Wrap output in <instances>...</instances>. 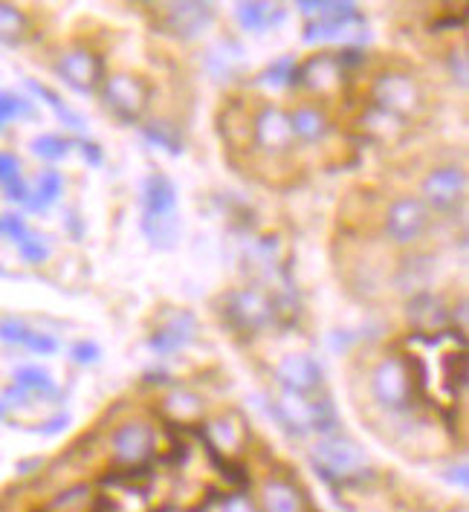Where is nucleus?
<instances>
[{
  "instance_id": "24",
  "label": "nucleus",
  "mask_w": 469,
  "mask_h": 512,
  "mask_svg": "<svg viewBox=\"0 0 469 512\" xmlns=\"http://www.w3.org/2000/svg\"><path fill=\"white\" fill-rule=\"evenodd\" d=\"M241 67H244V50H241V44H238V41L223 38L218 47H212V50H209V70H212L218 79H229V76H235Z\"/></svg>"
},
{
  "instance_id": "25",
  "label": "nucleus",
  "mask_w": 469,
  "mask_h": 512,
  "mask_svg": "<svg viewBox=\"0 0 469 512\" xmlns=\"http://www.w3.org/2000/svg\"><path fill=\"white\" fill-rule=\"evenodd\" d=\"M142 136H145L154 148H163L171 157L183 154V134H180V128H177L174 122H168V119H151V122H145V125H142Z\"/></svg>"
},
{
  "instance_id": "44",
  "label": "nucleus",
  "mask_w": 469,
  "mask_h": 512,
  "mask_svg": "<svg viewBox=\"0 0 469 512\" xmlns=\"http://www.w3.org/2000/svg\"><path fill=\"white\" fill-rule=\"evenodd\" d=\"M67 423H70V417H67V414H58V417H50V420H47L44 426H38L35 432H38V434H56V432H61V429H67Z\"/></svg>"
},
{
  "instance_id": "34",
  "label": "nucleus",
  "mask_w": 469,
  "mask_h": 512,
  "mask_svg": "<svg viewBox=\"0 0 469 512\" xmlns=\"http://www.w3.org/2000/svg\"><path fill=\"white\" fill-rule=\"evenodd\" d=\"M32 327L18 319H0V342H9V345H27Z\"/></svg>"
},
{
  "instance_id": "35",
  "label": "nucleus",
  "mask_w": 469,
  "mask_h": 512,
  "mask_svg": "<svg viewBox=\"0 0 469 512\" xmlns=\"http://www.w3.org/2000/svg\"><path fill=\"white\" fill-rule=\"evenodd\" d=\"M206 512H258V510H255V504L249 501L247 492H232V495L221 498L212 510H206Z\"/></svg>"
},
{
  "instance_id": "33",
  "label": "nucleus",
  "mask_w": 469,
  "mask_h": 512,
  "mask_svg": "<svg viewBox=\"0 0 469 512\" xmlns=\"http://www.w3.org/2000/svg\"><path fill=\"white\" fill-rule=\"evenodd\" d=\"M18 252H21V258L32 264V267H38V264H44L47 258H50V243L44 235H32L27 232V238L18 243Z\"/></svg>"
},
{
  "instance_id": "17",
  "label": "nucleus",
  "mask_w": 469,
  "mask_h": 512,
  "mask_svg": "<svg viewBox=\"0 0 469 512\" xmlns=\"http://www.w3.org/2000/svg\"><path fill=\"white\" fill-rule=\"evenodd\" d=\"M409 319L417 327V333H438L446 324L452 322V310L443 304L441 296L432 293H420L409 304Z\"/></svg>"
},
{
  "instance_id": "16",
  "label": "nucleus",
  "mask_w": 469,
  "mask_h": 512,
  "mask_svg": "<svg viewBox=\"0 0 469 512\" xmlns=\"http://www.w3.org/2000/svg\"><path fill=\"white\" fill-rule=\"evenodd\" d=\"M365 35V18L362 12H348L339 18H325V21H310L304 27L302 38L307 44H331V41H359Z\"/></svg>"
},
{
  "instance_id": "23",
  "label": "nucleus",
  "mask_w": 469,
  "mask_h": 512,
  "mask_svg": "<svg viewBox=\"0 0 469 512\" xmlns=\"http://www.w3.org/2000/svg\"><path fill=\"white\" fill-rule=\"evenodd\" d=\"M64 191V177L58 174L56 168H44L41 177H38V186L29 189V200L24 203L29 212H44L56 203Z\"/></svg>"
},
{
  "instance_id": "26",
  "label": "nucleus",
  "mask_w": 469,
  "mask_h": 512,
  "mask_svg": "<svg viewBox=\"0 0 469 512\" xmlns=\"http://www.w3.org/2000/svg\"><path fill=\"white\" fill-rule=\"evenodd\" d=\"M27 12L12 6V3H0V44H21L29 35Z\"/></svg>"
},
{
  "instance_id": "29",
  "label": "nucleus",
  "mask_w": 469,
  "mask_h": 512,
  "mask_svg": "<svg viewBox=\"0 0 469 512\" xmlns=\"http://www.w3.org/2000/svg\"><path fill=\"white\" fill-rule=\"evenodd\" d=\"M70 151H73V142H70L67 136L44 134V136H38V139H32V154L47 162L64 160Z\"/></svg>"
},
{
  "instance_id": "42",
  "label": "nucleus",
  "mask_w": 469,
  "mask_h": 512,
  "mask_svg": "<svg viewBox=\"0 0 469 512\" xmlns=\"http://www.w3.org/2000/svg\"><path fill=\"white\" fill-rule=\"evenodd\" d=\"M73 145H79L82 157L87 160V165H93V168H99V165H102V160H105L102 148H99L96 142H90V139H79V142H73Z\"/></svg>"
},
{
  "instance_id": "13",
  "label": "nucleus",
  "mask_w": 469,
  "mask_h": 512,
  "mask_svg": "<svg viewBox=\"0 0 469 512\" xmlns=\"http://www.w3.org/2000/svg\"><path fill=\"white\" fill-rule=\"evenodd\" d=\"M342 81H345V73L333 53H319L307 58L304 64H296V73H293V87H302L322 99H331L333 93H339Z\"/></svg>"
},
{
  "instance_id": "12",
  "label": "nucleus",
  "mask_w": 469,
  "mask_h": 512,
  "mask_svg": "<svg viewBox=\"0 0 469 512\" xmlns=\"http://www.w3.org/2000/svg\"><path fill=\"white\" fill-rule=\"evenodd\" d=\"M157 24L174 38L192 41L215 24V6L212 3H160Z\"/></svg>"
},
{
  "instance_id": "8",
  "label": "nucleus",
  "mask_w": 469,
  "mask_h": 512,
  "mask_svg": "<svg viewBox=\"0 0 469 512\" xmlns=\"http://www.w3.org/2000/svg\"><path fill=\"white\" fill-rule=\"evenodd\" d=\"M56 73L67 87H73L76 93H96L105 81V58L87 47H70L58 55Z\"/></svg>"
},
{
  "instance_id": "32",
  "label": "nucleus",
  "mask_w": 469,
  "mask_h": 512,
  "mask_svg": "<svg viewBox=\"0 0 469 512\" xmlns=\"http://www.w3.org/2000/svg\"><path fill=\"white\" fill-rule=\"evenodd\" d=\"M29 113H32V102L29 99L18 96V93H9V90H0V134H3V128L12 119L29 116Z\"/></svg>"
},
{
  "instance_id": "18",
  "label": "nucleus",
  "mask_w": 469,
  "mask_h": 512,
  "mask_svg": "<svg viewBox=\"0 0 469 512\" xmlns=\"http://www.w3.org/2000/svg\"><path fill=\"white\" fill-rule=\"evenodd\" d=\"M290 119V131L299 142H307V145H319L325 142L328 134H331V119L322 108H313V105H302L293 113H287Z\"/></svg>"
},
{
  "instance_id": "37",
  "label": "nucleus",
  "mask_w": 469,
  "mask_h": 512,
  "mask_svg": "<svg viewBox=\"0 0 469 512\" xmlns=\"http://www.w3.org/2000/svg\"><path fill=\"white\" fill-rule=\"evenodd\" d=\"M0 235H6L9 241L21 243L27 238V223L21 215H0Z\"/></svg>"
},
{
  "instance_id": "48",
  "label": "nucleus",
  "mask_w": 469,
  "mask_h": 512,
  "mask_svg": "<svg viewBox=\"0 0 469 512\" xmlns=\"http://www.w3.org/2000/svg\"><path fill=\"white\" fill-rule=\"evenodd\" d=\"M6 411H9V405H6V400H0V417H3Z\"/></svg>"
},
{
  "instance_id": "47",
  "label": "nucleus",
  "mask_w": 469,
  "mask_h": 512,
  "mask_svg": "<svg viewBox=\"0 0 469 512\" xmlns=\"http://www.w3.org/2000/svg\"><path fill=\"white\" fill-rule=\"evenodd\" d=\"M449 481H452V484L458 481V486H461V489H467V466H458V475L452 472V475H449Z\"/></svg>"
},
{
  "instance_id": "28",
  "label": "nucleus",
  "mask_w": 469,
  "mask_h": 512,
  "mask_svg": "<svg viewBox=\"0 0 469 512\" xmlns=\"http://www.w3.org/2000/svg\"><path fill=\"white\" fill-rule=\"evenodd\" d=\"M15 388L29 397H56V382L44 368H21L15 371Z\"/></svg>"
},
{
  "instance_id": "6",
  "label": "nucleus",
  "mask_w": 469,
  "mask_h": 512,
  "mask_svg": "<svg viewBox=\"0 0 469 512\" xmlns=\"http://www.w3.org/2000/svg\"><path fill=\"white\" fill-rule=\"evenodd\" d=\"M420 200L429 212H438V215H455L464 209V200H467V171L464 165L458 162H446L432 168L423 183H420Z\"/></svg>"
},
{
  "instance_id": "10",
  "label": "nucleus",
  "mask_w": 469,
  "mask_h": 512,
  "mask_svg": "<svg viewBox=\"0 0 469 512\" xmlns=\"http://www.w3.org/2000/svg\"><path fill=\"white\" fill-rule=\"evenodd\" d=\"M432 212L420 197H397L386 209V235L397 246H414L426 235Z\"/></svg>"
},
{
  "instance_id": "1",
  "label": "nucleus",
  "mask_w": 469,
  "mask_h": 512,
  "mask_svg": "<svg viewBox=\"0 0 469 512\" xmlns=\"http://www.w3.org/2000/svg\"><path fill=\"white\" fill-rule=\"evenodd\" d=\"M142 235L154 249L177 246V186L160 171L142 186Z\"/></svg>"
},
{
  "instance_id": "27",
  "label": "nucleus",
  "mask_w": 469,
  "mask_h": 512,
  "mask_svg": "<svg viewBox=\"0 0 469 512\" xmlns=\"http://www.w3.org/2000/svg\"><path fill=\"white\" fill-rule=\"evenodd\" d=\"M27 87L35 93V96H41V102H47L50 108L56 110V116L70 128V131H84L87 125H84V119L76 113L73 108H67L64 105V99L58 96L56 90H50L47 84H41V81H35V79H27Z\"/></svg>"
},
{
  "instance_id": "45",
  "label": "nucleus",
  "mask_w": 469,
  "mask_h": 512,
  "mask_svg": "<svg viewBox=\"0 0 469 512\" xmlns=\"http://www.w3.org/2000/svg\"><path fill=\"white\" fill-rule=\"evenodd\" d=\"M64 223H67V232L73 235V241H82L84 238V223L76 217V212H70V215L64 217Z\"/></svg>"
},
{
  "instance_id": "19",
  "label": "nucleus",
  "mask_w": 469,
  "mask_h": 512,
  "mask_svg": "<svg viewBox=\"0 0 469 512\" xmlns=\"http://www.w3.org/2000/svg\"><path fill=\"white\" fill-rule=\"evenodd\" d=\"M235 18L247 32H267V29L281 27L287 12L278 3H238Z\"/></svg>"
},
{
  "instance_id": "4",
  "label": "nucleus",
  "mask_w": 469,
  "mask_h": 512,
  "mask_svg": "<svg viewBox=\"0 0 469 512\" xmlns=\"http://www.w3.org/2000/svg\"><path fill=\"white\" fill-rule=\"evenodd\" d=\"M368 391L371 400L391 414H409L420 400L406 356H383L368 377Z\"/></svg>"
},
{
  "instance_id": "20",
  "label": "nucleus",
  "mask_w": 469,
  "mask_h": 512,
  "mask_svg": "<svg viewBox=\"0 0 469 512\" xmlns=\"http://www.w3.org/2000/svg\"><path fill=\"white\" fill-rule=\"evenodd\" d=\"M261 507L264 512H304L302 489L284 478H270L261 489Z\"/></svg>"
},
{
  "instance_id": "11",
  "label": "nucleus",
  "mask_w": 469,
  "mask_h": 512,
  "mask_svg": "<svg viewBox=\"0 0 469 512\" xmlns=\"http://www.w3.org/2000/svg\"><path fill=\"white\" fill-rule=\"evenodd\" d=\"M111 452L116 463L137 469L157 452V432L148 420H128L111 434Z\"/></svg>"
},
{
  "instance_id": "9",
  "label": "nucleus",
  "mask_w": 469,
  "mask_h": 512,
  "mask_svg": "<svg viewBox=\"0 0 469 512\" xmlns=\"http://www.w3.org/2000/svg\"><path fill=\"white\" fill-rule=\"evenodd\" d=\"M264 157L276 160V157H287L296 145V136L290 131V119L281 108L264 105L252 116V139H249Z\"/></svg>"
},
{
  "instance_id": "3",
  "label": "nucleus",
  "mask_w": 469,
  "mask_h": 512,
  "mask_svg": "<svg viewBox=\"0 0 469 512\" xmlns=\"http://www.w3.org/2000/svg\"><path fill=\"white\" fill-rule=\"evenodd\" d=\"M218 304H221L218 313L223 322L229 324L232 333H241V336H255V333L267 330L270 324L281 322L278 301L258 287L229 290Z\"/></svg>"
},
{
  "instance_id": "14",
  "label": "nucleus",
  "mask_w": 469,
  "mask_h": 512,
  "mask_svg": "<svg viewBox=\"0 0 469 512\" xmlns=\"http://www.w3.org/2000/svg\"><path fill=\"white\" fill-rule=\"evenodd\" d=\"M273 374L281 391H296V394H319L325 382L319 362L310 353H287Z\"/></svg>"
},
{
  "instance_id": "36",
  "label": "nucleus",
  "mask_w": 469,
  "mask_h": 512,
  "mask_svg": "<svg viewBox=\"0 0 469 512\" xmlns=\"http://www.w3.org/2000/svg\"><path fill=\"white\" fill-rule=\"evenodd\" d=\"M446 67H449V73H452V79H458L461 87H467V50L464 47H458V50H449L446 55Z\"/></svg>"
},
{
  "instance_id": "21",
  "label": "nucleus",
  "mask_w": 469,
  "mask_h": 512,
  "mask_svg": "<svg viewBox=\"0 0 469 512\" xmlns=\"http://www.w3.org/2000/svg\"><path fill=\"white\" fill-rule=\"evenodd\" d=\"M406 128H409V122L394 119V116H388V113L374 108V105H368L365 113L359 116V131L368 136V139H377V142H388V139L403 134Z\"/></svg>"
},
{
  "instance_id": "5",
  "label": "nucleus",
  "mask_w": 469,
  "mask_h": 512,
  "mask_svg": "<svg viewBox=\"0 0 469 512\" xmlns=\"http://www.w3.org/2000/svg\"><path fill=\"white\" fill-rule=\"evenodd\" d=\"M423 102H426L423 90L409 73L388 70V73H380L371 84V105L388 113V116H394V119L409 122L423 110Z\"/></svg>"
},
{
  "instance_id": "22",
  "label": "nucleus",
  "mask_w": 469,
  "mask_h": 512,
  "mask_svg": "<svg viewBox=\"0 0 469 512\" xmlns=\"http://www.w3.org/2000/svg\"><path fill=\"white\" fill-rule=\"evenodd\" d=\"M102 498L93 486H70L64 489L58 498H53V504L47 507V512H99Z\"/></svg>"
},
{
  "instance_id": "39",
  "label": "nucleus",
  "mask_w": 469,
  "mask_h": 512,
  "mask_svg": "<svg viewBox=\"0 0 469 512\" xmlns=\"http://www.w3.org/2000/svg\"><path fill=\"white\" fill-rule=\"evenodd\" d=\"M15 180H21V162H18L15 154L0 151V186L6 189V186L15 183Z\"/></svg>"
},
{
  "instance_id": "38",
  "label": "nucleus",
  "mask_w": 469,
  "mask_h": 512,
  "mask_svg": "<svg viewBox=\"0 0 469 512\" xmlns=\"http://www.w3.org/2000/svg\"><path fill=\"white\" fill-rule=\"evenodd\" d=\"M168 408L177 414V420H189V417H197V414H200V400H197V397H189V394H180V397H171V400H168Z\"/></svg>"
},
{
  "instance_id": "31",
  "label": "nucleus",
  "mask_w": 469,
  "mask_h": 512,
  "mask_svg": "<svg viewBox=\"0 0 469 512\" xmlns=\"http://www.w3.org/2000/svg\"><path fill=\"white\" fill-rule=\"evenodd\" d=\"M293 73H296V58L284 55V58L273 61V64L258 76V84H264V87H287V84H293Z\"/></svg>"
},
{
  "instance_id": "43",
  "label": "nucleus",
  "mask_w": 469,
  "mask_h": 512,
  "mask_svg": "<svg viewBox=\"0 0 469 512\" xmlns=\"http://www.w3.org/2000/svg\"><path fill=\"white\" fill-rule=\"evenodd\" d=\"M3 197H6V200H12V203H27L29 186L24 183V177H21V180H15V183H9V186L3 189Z\"/></svg>"
},
{
  "instance_id": "40",
  "label": "nucleus",
  "mask_w": 469,
  "mask_h": 512,
  "mask_svg": "<svg viewBox=\"0 0 469 512\" xmlns=\"http://www.w3.org/2000/svg\"><path fill=\"white\" fill-rule=\"evenodd\" d=\"M24 348H27V351H32V353H41V356H50V353L58 351V342L53 339V336L41 333V330H32Z\"/></svg>"
},
{
  "instance_id": "15",
  "label": "nucleus",
  "mask_w": 469,
  "mask_h": 512,
  "mask_svg": "<svg viewBox=\"0 0 469 512\" xmlns=\"http://www.w3.org/2000/svg\"><path fill=\"white\" fill-rule=\"evenodd\" d=\"M197 336V319L189 310H174L168 313L166 322L157 324L148 336V348L157 356H171L180 353L183 348H189Z\"/></svg>"
},
{
  "instance_id": "30",
  "label": "nucleus",
  "mask_w": 469,
  "mask_h": 512,
  "mask_svg": "<svg viewBox=\"0 0 469 512\" xmlns=\"http://www.w3.org/2000/svg\"><path fill=\"white\" fill-rule=\"evenodd\" d=\"M299 12L307 15V18H313V21H325V18H339V15H348V12H357V3H336V0H316V3H310V0H304L299 3Z\"/></svg>"
},
{
  "instance_id": "46",
  "label": "nucleus",
  "mask_w": 469,
  "mask_h": 512,
  "mask_svg": "<svg viewBox=\"0 0 469 512\" xmlns=\"http://www.w3.org/2000/svg\"><path fill=\"white\" fill-rule=\"evenodd\" d=\"M455 27H464V15H458V18H455V15H449V18H443V21H435V24H432L435 32H446V29H455Z\"/></svg>"
},
{
  "instance_id": "41",
  "label": "nucleus",
  "mask_w": 469,
  "mask_h": 512,
  "mask_svg": "<svg viewBox=\"0 0 469 512\" xmlns=\"http://www.w3.org/2000/svg\"><path fill=\"white\" fill-rule=\"evenodd\" d=\"M70 356H73V362H79V365H96V362L102 359V348H99L96 342H76Z\"/></svg>"
},
{
  "instance_id": "7",
  "label": "nucleus",
  "mask_w": 469,
  "mask_h": 512,
  "mask_svg": "<svg viewBox=\"0 0 469 512\" xmlns=\"http://www.w3.org/2000/svg\"><path fill=\"white\" fill-rule=\"evenodd\" d=\"M99 93H102V105L111 110L119 122H125V125L139 122L142 113L148 110V102H151L148 81L139 79L134 73H113V76H105Z\"/></svg>"
},
{
  "instance_id": "2",
  "label": "nucleus",
  "mask_w": 469,
  "mask_h": 512,
  "mask_svg": "<svg viewBox=\"0 0 469 512\" xmlns=\"http://www.w3.org/2000/svg\"><path fill=\"white\" fill-rule=\"evenodd\" d=\"M313 463L316 472L328 481V484H357L362 475H368V458L362 452L357 440L345 437V434L333 432L319 437V443L313 446Z\"/></svg>"
}]
</instances>
